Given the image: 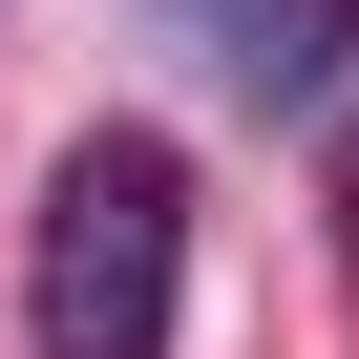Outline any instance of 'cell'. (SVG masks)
I'll list each match as a JSON object with an SVG mask.
<instances>
[{
    "label": "cell",
    "instance_id": "obj_1",
    "mask_svg": "<svg viewBox=\"0 0 359 359\" xmlns=\"http://www.w3.org/2000/svg\"><path fill=\"white\" fill-rule=\"evenodd\" d=\"M169 317H191V148H169V127H85L43 169L22 338L43 359H169Z\"/></svg>",
    "mask_w": 359,
    "mask_h": 359
},
{
    "label": "cell",
    "instance_id": "obj_2",
    "mask_svg": "<svg viewBox=\"0 0 359 359\" xmlns=\"http://www.w3.org/2000/svg\"><path fill=\"white\" fill-rule=\"evenodd\" d=\"M169 22H191V64L233 106H338L359 85V0H169Z\"/></svg>",
    "mask_w": 359,
    "mask_h": 359
}]
</instances>
